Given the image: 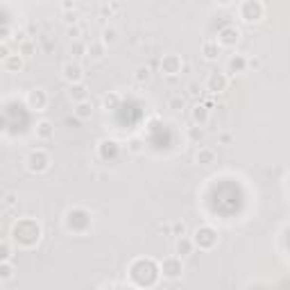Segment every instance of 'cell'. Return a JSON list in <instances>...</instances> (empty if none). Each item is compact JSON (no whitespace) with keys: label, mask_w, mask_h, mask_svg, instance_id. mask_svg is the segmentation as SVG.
Returning a JSON list of instances; mask_svg holds the SVG:
<instances>
[{"label":"cell","mask_w":290,"mask_h":290,"mask_svg":"<svg viewBox=\"0 0 290 290\" xmlns=\"http://www.w3.org/2000/svg\"><path fill=\"white\" fill-rule=\"evenodd\" d=\"M161 68H163V72H168V75H177V72L181 71V59H179L177 54H165L163 61H161Z\"/></svg>","instance_id":"cell-10"},{"label":"cell","mask_w":290,"mask_h":290,"mask_svg":"<svg viewBox=\"0 0 290 290\" xmlns=\"http://www.w3.org/2000/svg\"><path fill=\"white\" fill-rule=\"evenodd\" d=\"M213 161H216V152H213V150H206V147H202V150L198 152V163L211 165Z\"/></svg>","instance_id":"cell-17"},{"label":"cell","mask_w":290,"mask_h":290,"mask_svg":"<svg viewBox=\"0 0 290 290\" xmlns=\"http://www.w3.org/2000/svg\"><path fill=\"white\" fill-rule=\"evenodd\" d=\"M184 231H186L184 222H175V224H172V234H175V236H184Z\"/></svg>","instance_id":"cell-29"},{"label":"cell","mask_w":290,"mask_h":290,"mask_svg":"<svg viewBox=\"0 0 290 290\" xmlns=\"http://www.w3.org/2000/svg\"><path fill=\"white\" fill-rule=\"evenodd\" d=\"M86 53L91 54L93 59H102V54H105V43H91V46L86 48Z\"/></svg>","instance_id":"cell-20"},{"label":"cell","mask_w":290,"mask_h":290,"mask_svg":"<svg viewBox=\"0 0 290 290\" xmlns=\"http://www.w3.org/2000/svg\"><path fill=\"white\" fill-rule=\"evenodd\" d=\"M170 109H175V111L184 109V98H170Z\"/></svg>","instance_id":"cell-28"},{"label":"cell","mask_w":290,"mask_h":290,"mask_svg":"<svg viewBox=\"0 0 290 290\" xmlns=\"http://www.w3.org/2000/svg\"><path fill=\"white\" fill-rule=\"evenodd\" d=\"M263 5L258 2V0H245L243 5H240V18L245 23H256V20L263 18Z\"/></svg>","instance_id":"cell-2"},{"label":"cell","mask_w":290,"mask_h":290,"mask_svg":"<svg viewBox=\"0 0 290 290\" xmlns=\"http://www.w3.org/2000/svg\"><path fill=\"white\" fill-rule=\"evenodd\" d=\"M118 95H116V93H111V95H107V98H105V107H107V109H113V107H116V105H118Z\"/></svg>","instance_id":"cell-27"},{"label":"cell","mask_w":290,"mask_h":290,"mask_svg":"<svg viewBox=\"0 0 290 290\" xmlns=\"http://www.w3.org/2000/svg\"><path fill=\"white\" fill-rule=\"evenodd\" d=\"M46 105H48L46 91L34 89V91L27 93V107H30V109H34V111H41V109H46Z\"/></svg>","instance_id":"cell-7"},{"label":"cell","mask_w":290,"mask_h":290,"mask_svg":"<svg viewBox=\"0 0 290 290\" xmlns=\"http://www.w3.org/2000/svg\"><path fill=\"white\" fill-rule=\"evenodd\" d=\"M14 277V268L9 265V261H2L0 263V281H9Z\"/></svg>","instance_id":"cell-21"},{"label":"cell","mask_w":290,"mask_h":290,"mask_svg":"<svg viewBox=\"0 0 290 290\" xmlns=\"http://www.w3.org/2000/svg\"><path fill=\"white\" fill-rule=\"evenodd\" d=\"M14 238H16V243L25 245V247H32L34 243H39V238H41L39 224L34 222V220H20L14 227Z\"/></svg>","instance_id":"cell-1"},{"label":"cell","mask_w":290,"mask_h":290,"mask_svg":"<svg viewBox=\"0 0 290 290\" xmlns=\"http://www.w3.org/2000/svg\"><path fill=\"white\" fill-rule=\"evenodd\" d=\"M7 57H9V48H7V46H5V43H0V59L5 61V59H7Z\"/></svg>","instance_id":"cell-31"},{"label":"cell","mask_w":290,"mask_h":290,"mask_svg":"<svg viewBox=\"0 0 290 290\" xmlns=\"http://www.w3.org/2000/svg\"><path fill=\"white\" fill-rule=\"evenodd\" d=\"M188 95H191V98H199V95H202V91H199V86L195 84V82L188 84Z\"/></svg>","instance_id":"cell-30"},{"label":"cell","mask_w":290,"mask_h":290,"mask_svg":"<svg viewBox=\"0 0 290 290\" xmlns=\"http://www.w3.org/2000/svg\"><path fill=\"white\" fill-rule=\"evenodd\" d=\"M134 79H136L139 84L147 82V79H150V68H147V66H139V68H136V75H134Z\"/></svg>","instance_id":"cell-22"},{"label":"cell","mask_w":290,"mask_h":290,"mask_svg":"<svg viewBox=\"0 0 290 290\" xmlns=\"http://www.w3.org/2000/svg\"><path fill=\"white\" fill-rule=\"evenodd\" d=\"M86 53V46H82V43H77V41H75V43H72L71 46V54L72 57H82V54Z\"/></svg>","instance_id":"cell-25"},{"label":"cell","mask_w":290,"mask_h":290,"mask_svg":"<svg viewBox=\"0 0 290 290\" xmlns=\"http://www.w3.org/2000/svg\"><path fill=\"white\" fill-rule=\"evenodd\" d=\"M9 258H12V250H9V245L0 243V263H2V261H9Z\"/></svg>","instance_id":"cell-24"},{"label":"cell","mask_w":290,"mask_h":290,"mask_svg":"<svg viewBox=\"0 0 290 290\" xmlns=\"http://www.w3.org/2000/svg\"><path fill=\"white\" fill-rule=\"evenodd\" d=\"M2 132H5V120L0 118V134H2Z\"/></svg>","instance_id":"cell-35"},{"label":"cell","mask_w":290,"mask_h":290,"mask_svg":"<svg viewBox=\"0 0 290 290\" xmlns=\"http://www.w3.org/2000/svg\"><path fill=\"white\" fill-rule=\"evenodd\" d=\"M61 75H64V79L71 82V84L84 79V71H82V66H79V64H72V61H68V64L61 66Z\"/></svg>","instance_id":"cell-6"},{"label":"cell","mask_w":290,"mask_h":290,"mask_svg":"<svg viewBox=\"0 0 290 290\" xmlns=\"http://www.w3.org/2000/svg\"><path fill=\"white\" fill-rule=\"evenodd\" d=\"M68 95H71L75 102H84V100L89 98V89H86L82 82H75V84H71V91H68Z\"/></svg>","instance_id":"cell-12"},{"label":"cell","mask_w":290,"mask_h":290,"mask_svg":"<svg viewBox=\"0 0 290 290\" xmlns=\"http://www.w3.org/2000/svg\"><path fill=\"white\" fill-rule=\"evenodd\" d=\"M227 68H229V72H245V68H247V59H245L243 54H234L229 59V64H227Z\"/></svg>","instance_id":"cell-14"},{"label":"cell","mask_w":290,"mask_h":290,"mask_svg":"<svg viewBox=\"0 0 290 290\" xmlns=\"http://www.w3.org/2000/svg\"><path fill=\"white\" fill-rule=\"evenodd\" d=\"M48 165H50V159L43 150H36L27 157V170L30 172H46Z\"/></svg>","instance_id":"cell-3"},{"label":"cell","mask_w":290,"mask_h":290,"mask_svg":"<svg viewBox=\"0 0 290 290\" xmlns=\"http://www.w3.org/2000/svg\"><path fill=\"white\" fill-rule=\"evenodd\" d=\"M161 270H163L165 277H179L181 272H184V265H181V256H170V258H163V263H161Z\"/></svg>","instance_id":"cell-5"},{"label":"cell","mask_w":290,"mask_h":290,"mask_svg":"<svg viewBox=\"0 0 290 290\" xmlns=\"http://www.w3.org/2000/svg\"><path fill=\"white\" fill-rule=\"evenodd\" d=\"M191 250H193V240H188V238H184V236H179V240H177L179 256H188V254H191Z\"/></svg>","instance_id":"cell-19"},{"label":"cell","mask_w":290,"mask_h":290,"mask_svg":"<svg viewBox=\"0 0 290 290\" xmlns=\"http://www.w3.org/2000/svg\"><path fill=\"white\" fill-rule=\"evenodd\" d=\"M34 134H36V139L39 141H50L54 136V127L50 120H41L39 125H36V129H34Z\"/></svg>","instance_id":"cell-11"},{"label":"cell","mask_w":290,"mask_h":290,"mask_svg":"<svg viewBox=\"0 0 290 290\" xmlns=\"http://www.w3.org/2000/svg\"><path fill=\"white\" fill-rule=\"evenodd\" d=\"M220 2H222V5H227V2H231V0H220Z\"/></svg>","instance_id":"cell-36"},{"label":"cell","mask_w":290,"mask_h":290,"mask_svg":"<svg viewBox=\"0 0 290 290\" xmlns=\"http://www.w3.org/2000/svg\"><path fill=\"white\" fill-rule=\"evenodd\" d=\"M193 243L199 245V247H204V250H209V247H213V245L218 243V234L211 227H202V229L195 231V240H193Z\"/></svg>","instance_id":"cell-4"},{"label":"cell","mask_w":290,"mask_h":290,"mask_svg":"<svg viewBox=\"0 0 290 290\" xmlns=\"http://www.w3.org/2000/svg\"><path fill=\"white\" fill-rule=\"evenodd\" d=\"M238 36H240V32L236 27H224L220 32V36H218V46H236Z\"/></svg>","instance_id":"cell-9"},{"label":"cell","mask_w":290,"mask_h":290,"mask_svg":"<svg viewBox=\"0 0 290 290\" xmlns=\"http://www.w3.org/2000/svg\"><path fill=\"white\" fill-rule=\"evenodd\" d=\"M220 141H222V143H229L231 136H229V134H222V136H220Z\"/></svg>","instance_id":"cell-34"},{"label":"cell","mask_w":290,"mask_h":290,"mask_svg":"<svg viewBox=\"0 0 290 290\" xmlns=\"http://www.w3.org/2000/svg\"><path fill=\"white\" fill-rule=\"evenodd\" d=\"M79 34H82V30H79V27H71V30H68V36H72V39H77Z\"/></svg>","instance_id":"cell-32"},{"label":"cell","mask_w":290,"mask_h":290,"mask_svg":"<svg viewBox=\"0 0 290 290\" xmlns=\"http://www.w3.org/2000/svg\"><path fill=\"white\" fill-rule=\"evenodd\" d=\"M227 89V75L222 72H211L206 79V91L209 93H222Z\"/></svg>","instance_id":"cell-8"},{"label":"cell","mask_w":290,"mask_h":290,"mask_svg":"<svg viewBox=\"0 0 290 290\" xmlns=\"http://www.w3.org/2000/svg\"><path fill=\"white\" fill-rule=\"evenodd\" d=\"M193 120H195V125L204 127L209 123V109L204 105H195L193 107Z\"/></svg>","instance_id":"cell-13"},{"label":"cell","mask_w":290,"mask_h":290,"mask_svg":"<svg viewBox=\"0 0 290 290\" xmlns=\"http://www.w3.org/2000/svg\"><path fill=\"white\" fill-rule=\"evenodd\" d=\"M116 41H118V32L113 27H107L102 32V43H116Z\"/></svg>","instance_id":"cell-23"},{"label":"cell","mask_w":290,"mask_h":290,"mask_svg":"<svg viewBox=\"0 0 290 290\" xmlns=\"http://www.w3.org/2000/svg\"><path fill=\"white\" fill-rule=\"evenodd\" d=\"M5 68L9 72L20 71V68H23V57H20V54H9V57L5 59Z\"/></svg>","instance_id":"cell-16"},{"label":"cell","mask_w":290,"mask_h":290,"mask_svg":"<svg viewBox=\"0 0 290 290\" xmlns=\"http://www.w3.org/2000/svg\"><path fill=\"white\" fill-rule=\"evenodd\" d=\"M202 54H204L209 61L218 59V54H220V46H218V43H204V46H202Z\"/></svg>","instance_id":"cell-18"},{"label":"cell","mask_w":290,"mask_h":290,"mask_svg":"<svg viewBox=\"0 0 290 290\" xmlns=\"http://www.w3.org/2000/svg\"><path fill=\"white\" fill-rule=\"evenodd\" d=\"M75 116H77L79 120H89L93 116V107L89 100H84V102H77V109H75Z\"/></svg>","instance_id":"cell-15"},{"label":"cell","mask_w":290,"mask_h":290,"mask_svg":"<svg viewBox=\"0 0 290 290\" xmlns=\"http://www.w3.org/2000/svg\"><path fill=\"white\" fill-rule=\"evenodd\" d=\"M188 136H191L193 141H199L202 136H204V132H202V127H199V125H195V127H191V129H188Z\"/></svg>","instance_id":"cell-26"},{"label":"cell","mask_w":290,"mask_h":290,"mask_svg":"<svg viewBox=\"0 0 290 290\" xmlns=\"http://www.w3.org/2000/svg\"><path fill=\"white\" fill-rule=\"evenodd\" d=\"M66 20H68V23H75V20H77V18H75V12H72V14H66Z\"/></svg>","instance_id":"cell-33"}]
</instances>
